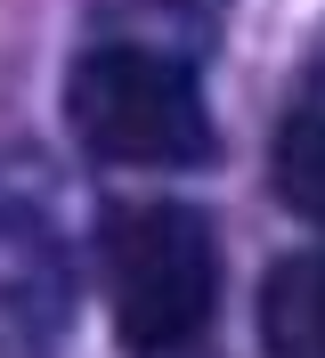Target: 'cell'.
<instances>
[{
	"instance_id": "cell-1",
	"label": "cell",
	"mask_w": 325,
	"mask_h": 358,
	"mask_svg": "<svg viewBox=\"0 0 325 358\" xmlns=\"http://www.w3.org/2000/svg\"><path fill=\"white\" fill-rule=\"evenodd\" d=\"M106 301H114V334L130 358H171L212 326L219 301V245L212 220L187 203H122L106 212Z\"/></svg>"
},
{
	"instance_id": "cell-2",
	"label": "cell",
	"mask_w": 325,
	"mask_h": 358,
	"mask_svg": "<svg viewBox=\"0 0 325 358\" xmlns=\"http://www.w3.org/2000/svg\"><path fill=\"white\" fill-rule=\"evenodd\" d=\"M65 122L98 163H122V171H187L212 155V106H203L195 73L171 49H138V41H106L73 66Z\"/></svg>"
},
{
	"instance_id": "cell-3",
	"label": "cell",
	"mask_w": 325,
	"mask_h": 358,
	"mask_svg": "<svg viewBox=\"0 0 325 358\" xmlns=\"http://www.w3.org/2000/svg\"><path fill=\"white\" fill-rule=\"evenodd\" d=\"M65 334V245L33 187L0 171V358H49Z\"/></svg>"
},
{
	"instance_id": "cell-4",
	"label": "cell",
	"mask_w": 325,
	"mask_h": 358,
	"mask_svg": "<svg viewBox=\"0 0 325 358\" xmlns=\"http://www.w3.org/2000/svg\"><path fill=\"white\" fill-rule=\"evenodd\" d=\"M260 358H325V252H293L260 285Z\"/></svg>"
},
{
	"instance_id": "cell-5",
	"label": "cell",
	"mask_w": 325,
	"mask_h": 358,
	"mask_svg": "<svg viewBox=\"0 0 325 358\" xmlns=\"http://www.w3.org/2000/svg\"><path fill=\"white\" fill-rule=\"evenodd\" d=\"M277 196L301 220H325V90H309L277 131Z\"/></svg>"
}]
</instances>
